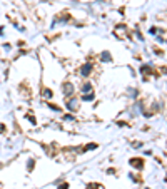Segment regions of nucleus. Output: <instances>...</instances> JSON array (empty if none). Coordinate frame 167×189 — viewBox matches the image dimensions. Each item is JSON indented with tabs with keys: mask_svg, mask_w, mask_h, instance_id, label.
<instances>
[{
	"mask_svg": "<svg viewBox=\"0 0 167 189\" xmlns=\"http://www.w3.org/2000/svg\"><path fill=\"white\" fill-rule=\"evenodd\" d=\"M77 106H79V100H77V99H72L69 104H67V107H69L70 110H75V109H77Z\"/></svg>",
	"mask_w": 167,
	"mask_h": 189,
	"instance_id": "1",
	"label": "nucleus"
},
{
	"mask_svg": "<svg viewBox=\"0 0 167 189\" xmlns=\"http://www.w3.org/2000/svg\"><path fill=\"white\" fill-rule=\"evenodd\" d=\"M64 90H65V94H67V96H72V90H74V87H72V84H65V87H64Z\"/></svg>",
	"mask_w": 167,
	"mask_h": 189,
	"instance_id": "2",
	"label": "nucleus"
},
{
	"mask_svg": "<svg viewBox=\"0 0 167 189\" xmlns=\"http://www.w3.org/2000/svg\"><path fill=\"white\" fill-rule=\"evenodd\" d=\"M89 72H90V65H89V64H85V65H84V69H82V72H80V74H82V75H87Z\"/></svg>",
	"mask_w": 167,
	"mask_h": 189,
	"instance_id": "3",
	"label": "nucleus"
},
{
	"mask_svg": "<svg viewBox=\"0 0 167 189\" xmlns=\"http://www.w3.org/2000/svg\"><path fill=\"white\" fill-rule=\"evenodd\" d=\"M102 60H110V55H109L107 52H105V54L102 55Z\"/></svg>",
	"mask_w": 167,
	"mask_h": 189,
	"instance_id": "4",
	"label": "nucleus"
},
{
	"mask_svg": "<svg viewBox=\"0 0 167 189\" xmlns=\"http://www.w3.org/2000/svg\"><path fill=\"white\" fill-rule=\"evenodd\" d=\"M87 90H90V84H85V85H84V92H87Z\"/></svg>",
	"mask_w": 167,
	"mask_h": 189,
	"instance_id": "5",
	"label": "nucleus"
}]
</instances>
